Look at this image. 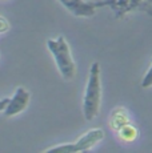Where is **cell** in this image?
Returning a JSON list of instances; mask_svg holds the SVG:
<instances>
[{
	"label": "cell",
	"mask_w": 152,
	"mask_h": 153,
	"mask_svg": "<svg viewBox=\"0 0 152 153\" xmlns=\"http://www.w3.org/2000/svg\"><path fill=\"white\" fill-rule=\"evenodd\" d=\"M101 104V80H100V64L98 61L91 64L89 76L87 81L86 93L83 99V114L87 121L96 119Z\"/></svg>",
	"instance_id": "cell-1"
},
{
	"label": "cell",
	"mask_w": 152,
	"mask_h": 153,
	"mask_svg": "<svg viewBox=\"0 0 152 153\" xmlns=\"http://www.w3.org/2000/svg\"><path fill=\"white\" fill-rule=\"evenodd\" d=\"M47 48L54 56L56 67L59 69L60 75L66 80H72L76 75V64L72 57L69 44L67 43L66 37L59 36L56 39L47 40Z\"/></svg>",
	"instance_id": "cell-2"
},
{
	"label": "cell",
	"mask_w": 152,
	"mask_h": 153,
	"mask_svg": "<svg viewBox=\"0 0 152 153\" xmlns=\"http://www.w3.org/2000/svg\"><path fill=\"white\" fill-rule=\"evenodd\" d=\"M57 1L76 17H91L101 5V3L86 1V0H57Z\"/></svg>",
	"instance_id": "cell-3"
},
{
	"label": "cell",
	"mask_w": 152,
	"mask_h": 153,
	"mask_svg": "<svg viewBox=\"0 0 152 153\" xmlns=\"http://www.w3.org/2000/svg\"><path fill=\"white\" fill-rule=\"evenodd\" d=\"M31 100V93L24 87H17L13 96L11 97L7 108L4 111V114L7 117H13L16 114L22 113L28 107Z\"/></svg>",
	"instance_id": "cell-4"
},
{
	"label": "cell",
	"mask_w": 152,
	"mask_h": 153,
	"mask_svg": "<svg viewBox=\"0 0 152 153\" xmlns=\"http://www.w3.org/2000/svg\"><path fill=\"white\" fill-rule=\"evenodd\" d=\"M104 139V131L101 128H93L91 131H88L86 134L80 137L76 141V149L77 152H86L89 151L92 146H95L96 144H99L101 140Z\"/></svg>",
	"instance_id": "cell-5"
},
{
	"label": "cell",
	"mask_w": 152,
	"mask_h": 153,
	"mask_svg": "<svg viewBox=\"0 0 152 153\" xmlns=\"http://www.w3.org/2000/svg\"><path fill=\"white\" fill-rule=\"evenodd\" d=\"M119 134H120V137L124 141H132V140H135V137L137 136V131L133 128L132 125L124 124L120 128V132H119Z\"/></svg>",
	"instance_id": "cell-6"
},
{
	"label": "cell",
	"mask_w": 152,
	"mask_h": 153,
	"mask_svg": "<svg viewBox=\"0 0 152 153\" xmlns=\"http://www.w3.org/2000/svg\"><path fill=\"white\" fill-rule=\"evenodd\" d=\"M44 152H59V153H76V144H63V145H56V146H51L47 148Z\"/></svg>",
	"instance_id": "cell-7"
},
{
	"label": "cell",
	"mask_w": 152,
	"mask_h": 153,
	"mask_svg": "<svg viewBox=\"0 0 152 153\" xmlns=\"http://www.w3.org/2000/svg\"><path fill=\"white\" fill-rule=\"evenodd\" d=\"M142 87L143 88H150V87H152V63H151L150 69L147 71V73H145L144 79H143V81H142Z\"/></svg>",
	"instance_id": "cell-8"
},
{
	"label": "cell",
	"mask_w": 152,
	"mask_h": 153,
	"mask_svg": "<svg viewBox=\"0 0 152 153\" xmlns=\"http://www.w3.org/2000/svg\"><path fill=\"white\" fill-rule=\"evenodd\" d=\"M8 29H10V23H8V20L4 16L0 15V33H4Z\"/></svg>",
	"instance_id": "cell-9"
},
{
	"label": "cell",
	"mask_w": 152,
	"mask_h": 153,
	"mask_svg": "<svg viewBox=\"0 0 152 153\" xmlns=\"http://www.w3.org/2000/svg\"><path fill=\"white\" fill-rule=\"evenodd\" d=\"M10 100H11V99H8V97L0 99V112H4V111H5V108H7V105H8V102H10Z\"/></svg>",
	"instance_id": "cell-10"
}]
</instances>
